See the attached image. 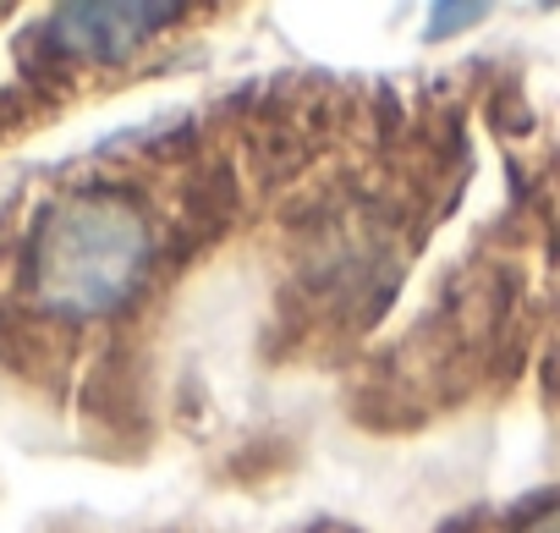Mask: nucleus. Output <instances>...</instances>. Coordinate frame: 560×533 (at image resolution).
Returning a JSON list of instances; mask_svg holds the SVG:
<instances>
[{
	"label": "nucleus",
	"instance_id": "3",
	"mask_svg": "<svg viewBox=\"0 0 560 533\" xmlns=\"http://www.w3.org/2000/svg\"><path fill=\"white\" fill-rule=\"evenodd\" d=\"M516 533H560V511H538V517H527Z\"/></svg>",
	"mask_w": 560,
	"mask_h": 533
},
{
	"label": "nucleus",
	"instance_id": "1",
	"mask_svg": "<svg viewBox=\"0 0 560 533\" xmlns=\"http://www.w3.org/2000/svg\"><path fill=\"white\" fill-rule=\"evenodd\" d=\"M149 258L154 236L138 204L121 193H72L34 231V298L67 320L110 314L138 292Z\"/></svg>",
	"mask_w": 560,
	"mask_h": 533
},
{
	"label": "nucleus",
	"instance_id": "2",
	"mask_svg": "<svg viewBox=\"0 0 560 533\" xmlns=\"http://www.w3.org/2000/svg\"><path fill=\"white\" fill-rule=\"evenodd\" d=\"M154 23H171V12H165V7H78V12H61L50 34H56V45L72 50V56L116 61V56H127L138 39H149Z\"/></svg>",
	"mask_w": 560,
	"mask_h": 533
}]
</instances>
